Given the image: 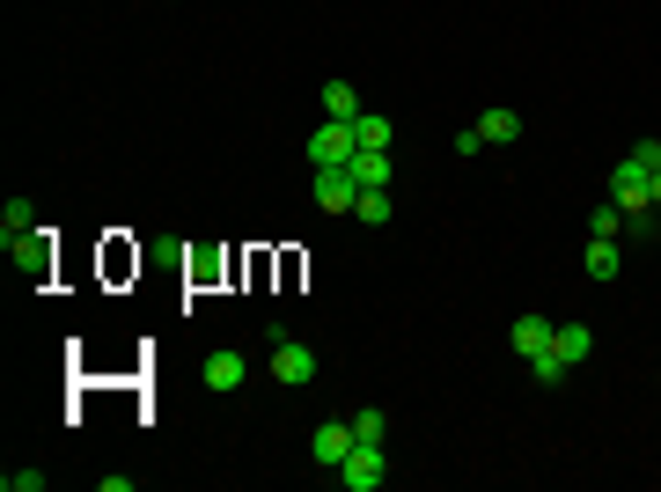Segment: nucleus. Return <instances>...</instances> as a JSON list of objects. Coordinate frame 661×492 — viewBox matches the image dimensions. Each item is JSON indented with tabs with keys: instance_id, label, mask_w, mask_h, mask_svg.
Masks as SVG:
<instances>
[{
	"instance_id": "obj_22",
	"label": "nucleus",
	"mask_w": 661,
	"mask_h": 492,
	"mask_svg": "<svg viewBox=\"0 0 661 492\" xmlns=\"http://www.w3.org/2000/svg\"><path fill=\"white\" fill-rule=\"evenodd\" d=\"M654 214H661V162H654Z\"/></svg>"
},
{
	"instance_id": "obj_11",
	"label": "nucleus",
	"mask_w": 661,
	"mask_h": 492,
	"mask_svg": "<svg viewBox=\"0 0 661 492\" xmlns=\"http://www.w3.org/2000/svg\"><path fill=\"white\" fill-rule=\"evenodd\" d=\"M478 140H486V148H508V140H522V111H508V103H492L486 118H478Z\"/></svg>"
},
{
	"instance_id": "obj_17",
	"label": "nucleus",
	"mask_w": 661,
	"mask_h": 492,
	"mask_svg": "<svg viewBox=\"0 0 661 492\" xmlns=\"http://www.w3.org/2000/svg\"><path fill=\"white\" fill-rule=\"evenodd\" d=\"M588 236H625V206H617V198H603V206L588 214Z\"/></svg>"
},
{
	"instance_id": "obj_19",
	"label": "nucleus",
	"mask_w": 661,
	"mask_h": 492,
	"mask_svg": "<svg viewBox=\"0 0 661 492\" xmlns=\"http://www.w3.org/2000/svg\"><path fill=\"white\" fill-rule=\"evenodd\" d=\"M390 434V412H353V442H383Z\"/></svg>"
},
{
	"instance_id": "obj_8",
	"label": "nucleus",
	"mask_w": 661,
	"mask_h": 492,
	"mask_svg": "<svg viewBox=\"0 0 661 492\" xmlns=\"http://www.w3.org/2000/svg\"><path fill=\"white\" fill-rule=\"evenodd\" d=\"M30 243H37V214H30L23 198H8V206H0V250L15 258V250H30Z\"/></svg>"
},
{
	"instance_id": "obj_2",
	"label": "nucleus",
	"mask_w": 661,
	"mask_h": 492,
	"mask_svg": "<svg viewBox=\"0 0 661 492\" xmlns=\"http://www.w3.org/2000/svg\"><path fill=\"white\" fill-rule=\"evenodd\" d=\"M353 148H361L353 118H323L317 133H309V170H345V162H353Z\"/></svg>"
},
{
	"instance_id": "obj_15",
	"label": "nucleus",
	"mask_w": 661,
	"mask_h": 492,
	"mask_svg": "<svg viewBox=\"0 0 661 492\" xmlns=\"http://www.w3.org/2000/svg\"><path fill=\"white\" fill-rule=\"evenodd\" d=\"M390 214H397L390 192H361V198H353V221H361V228H390Z\"/></svg>"
},
{
	"instance_id": "obj_20",
	"label": "nucleus",
	"mask_w": 661,
	"mask_h": 492,
	"mask_svg": "<svg viewBox=\"0 0 661 492\" xmlns=\"http://www.w3.org/2000/svg\"><path fill=\"white\" fill-rule=\"evenodd\" d=\"M0 492H45V470H0Z\"/></svg>"
},
{
	"instance_id": "obj_12",
	"label": "nucleus",
	"mask_w": 661,
	"mask_h": 492,
	"mask_svg": "<svg viewBox=\"0 0 661 492\" xmlns=\"http://www.w3.org/2000/svg\"><path fill=\"white\" fill-rule=\"evenodd\" d=\"M551 353H559L566 368H581L588 353H595V331H588V323H559V331H551Z\"/></svg>"
},
{
	"instance_id": "obj_21",
	"label": "nucleus",
	"mask_w": 661,
	"mask_h": 492,
	"mask_svg": "<svg viewBox=\"0 0 661 492\" xmlns=\"http://www.w3.org/2000/svg\"><path fill=\"white\" fill-rule=\"evenodd\" d=\"M639 155H647V162H661V133H654V140H639Z\"/></svg>"
},
{
	"instance_id": "obj_14",
	"label": "nucleus",
	"mask_w": 661,
	"mask_h": 492,
	"mask_svg": "<svg viewBox=\"0 0 661 492\" xmlns=\"http://www.w3.org/2000/svg\"><path fill=\"white\" fill-rule=\"evenodd\" d=\"M323 118H361V89L353 81H323Z\"/></svg>"
},
{
	"instance_id": "obj_5",
	"label": "nucleus",
	"mask_w": 661,
	"mask_h": 492,
	"mask_svg": "<svg viewBox=\"0 0 661 492\" xmlns=\"http://www.w3.org/2000/svg\"><path fill=\"white\" fill-rule=\"evenodd\" d=\"M272 375H280L287 390H301V382H317V353H309L301 339H280L272 345Z\"/></svg>"
},
{
	"instance_id": "obj_3",
	"label": "nucleus",
	"mask_w": 661,
	"mask_h": 492,
	"mask_svg": "<svg viewBox=\"0 0 661 492\" xmlns=\"http://www.w3.org/2000/svg\"><path fill=\"white\" fill-rule=\"evenodd\" d=\"M345 492H383L390 485V464H383V442H353V456H345L339 470H331Z\"/></svg>"
},
{
	"instance_id": "obj_13",
	"label": "nucleus",
	"mask_w": 661,
	"mask_h": 492,
	"mask_svg": "<svg viewBox=\"0 0 661 492\" xmlns=\"http://www.w3.org/2000/svg\"><path fill=\"white\" fill-rule=\"evenodd\" d=\"M581 265H588V279H595V287H611V279H617V236H588V258H581Z\"/></svg>"
},
{
	"instance_id": "obj_7",
	"label": "nucleus",
	"mask_w": 661,
	"mask_h": 492,
	"mask_svg": "<svg viewBox=\"0 0 661 492\" xmlns=\"http://www.w3.org/2000/svg\"><path fill=\"white\" fill-rule=\"evenodd\" d=\"M345 170H353V184H361V192H390L397 162H390V148H353V162H345Z\"/></svg>"
},
{
	"instance_id": "obj_9",
	"label": "nucleus",
	"mask_w": 661,
	"mask_h": 492,
	"mask_svg": "<svg viewBox=\"0 0 661 492\" xmlns=\"http://www.w3.org/2000/svg\"><path fill=\"white\" fill-rule=\"evenodd\" d=\"M551 331H559V323H544L537 309H529V317H514V323H508V345L522 353V361H537V353H551Z\"/></svg>"
},
{
	"instance_id": "obj_1",
	"label": "nucleus",
	"mask_w": 661,
	"mask_h": 492,
	"mask_svg": "<svg viewBox=\"0 0 661 492\" xmlns=\"http://www.w3.org/2000/svg\"><path fill=\"white\" fill-rule=\"evenodd\" d=\"M611 198L625 206V228H647V221H654V162H647L639 148L611 170Z\"/></svg>"
},
{
	"instance_id": "obj_10",
	"label": "nucleus",
	"mask_w": 661,
	"mask_h": 492,
	"mask_svg": "<svg viewBox=\"0 0 661 492\" xmlns=\"http://www.w3.org/2000/svg\"><path fill=\"white\" fill-rule=\"evenodd\" d=\"M353 198H361L353 170H317V206L323 214H353Z\"/></svg>"
},
{
	"instance_id": "obj_16",
	"label": "nucleus",
	"mask_w": 661,
	"mask_h": 492,
	"mask_svg": "<svg viewBox=\"0 0 661 492\" xmlns=\"http://www.w3.org/2000/svg\"><path fill=\"white\" fill-rule=\"evenodd\" d=\"M353 133H361V148H390V140H397V125L375 118V111H361V118H353Z\"/></svg>"
},
{
	"instance_id": "obj_6",
	"label": "nucleus",
	"mask_w": 661,
	"mask_h": 492,
	"mask_svg": "<svg viewBox=\"0 0 661 492\" xmlns=\"http://www.w3.org/2000/svg\"><path fill=\"white\" fill-rule=\"evenodd\" d=\"M243 375H250V353H236V345H220V353H206V390H214V397L243 390Z\"/></svg>"
},
{
	"instance_id": "obj_4",
	"label": "nucleus",
	"mask_w": 661,
	"mask_h": 492,
	"mask_svg": "<svg viewBox=\"0 0 661 492\" xmlns=\"http://www.w3.org/2000/svg\"><path fill=\"white\" fill-rule=\"evenodd\" d=\"M345 456H353V419H331V426L309 434V464H317V470H339Z\"/></svg>"
},
{
	"instance_id": "obj_18",
	"label": "nucleus",
	"mask_w": 661,
	"mask_h": 492,
	"mask_svg": "<svg viewBox=\"0 0 661 492\" xmlns=\"http://www.w3.org/2000/svg\"><path fill=\"white\" fill-rule=\"evenodd\" d=\"M529 382H537V390H559V382H566V361H559V353H537V361H529Z\"/></svg>"
}]
</instances>
